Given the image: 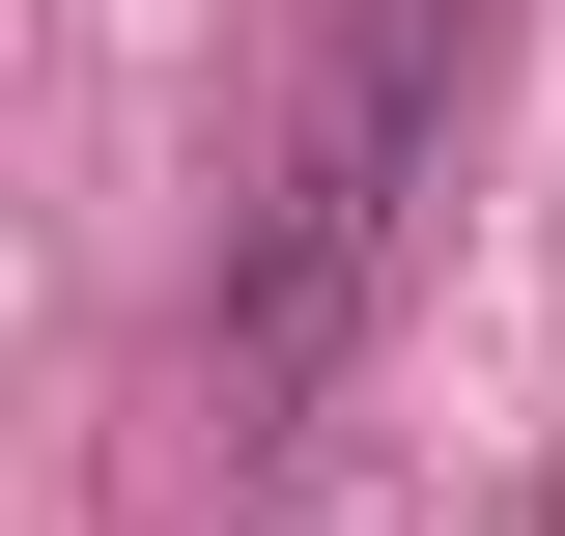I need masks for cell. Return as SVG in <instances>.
<instances>
[{
  "label": "cell",
  "instance_id": "obj_1",
  "mask_svg": "<svg viewBox=\"0 0 565 536\" xmlns=\"http://www.w3.org/2000/svg\"><path fill=\"white\" fill-rule=\"evenodd\" d=\"M452 114H481V0H340V29H311V85H282V141H255V199H226V282H199L226 424H282V396H340V367H367L424 199H452Z\"/></svg>",
  "mask_w": 565,
  "mask_h": 536
}]
</instances>
